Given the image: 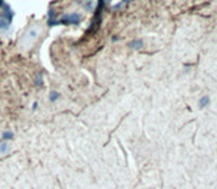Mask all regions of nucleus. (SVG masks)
<instances>
[{"label": "nucleus", "instance_id": "obj_1", "mask_svg": "<svg viewBox=\"0 0 217 189\" xmlns=\"http://www.w3.org/2000/svg\"><path fill=\"white\" fill-rule=\"evenodd\" d=\"M208 103H210V98H208V96H202V98L199 99V108H205Z\"/></svg>", "mask_w": 217, "mask_h": 189}, {"label": "nucleus", "instance_id": "obj_2", "mask_svg": "<svg viewBox=\"0 0 217 189\" xmlns=\"http://www.w3.org/2000/svg\"><path fill=\"white\" fill-rule=\"evenodd\" d=\"M142 46H143L142 40H135V42H132V43H130V47H133V49H140Z\"/></svg>", "mask_w": 217, "mask_h": 189}, {"label": "nucleus", "instance_id": "obj_3", "mask_svg": "<svg viewBox=\"0 0 217 189\" xmlns=\"http://www.w3.org/2000/svg\"><path fill=\"white\" fill-rule=\"evenodd\" d=\"M8 149H9V146H8V143H6V142L3 140V142L0 143V152H2V154H5V152H6Z\"/></svg>", "mask_w": 217, "mask_h": 189}, {"label": "nucleus", "instance_id": "obj_4", "mask_svg": "<svg viewBox=\"0 0 217 189\" xmlns=\"http://www.w3.org/2000/svg\"><path fill=\"white\" fill-rule=\"evenodd\" d=\"M3 139H5V140H9V139H13V134H12L11 132H6V133L3 134Z\"/></svg>", "mask_w": 217, "mask_h": 189}, {"label": "nucleus", "instance_id": "obj_5", "mask_svg": "<svg viewBox=\"0 0 217 189\" xmlns=\"http://www.w3.org/2000/svg\"><path fill=\"white\" fill-rule=\"evenodd\" d=\"M50 99H52V100L58 99V93H56V92H53V93H52V96H50Z\"/></svg>", "mask_w": 217, "mask_h": 189}]
</instances>
